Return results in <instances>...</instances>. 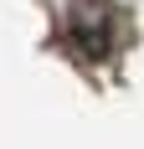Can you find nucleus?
Masks as SVG:
<instances>
[{
	"mask_svg": "<svg viewBox=\"0 0 144 149\" xmlns=\"http://www.w3.org/2000/svg\"><path fill=\"white\" fill-rule=\"evenodd\" d=\"M113 21L118 15L108 10V5H77V10L67 15V36H72V46H77L87 62H103L113 52Z\"/></svg>",
	"mask_w": 144,
	"mask_h": 149,
	"instance_id": "1",
	"label": "nucleus"
}]
</instances>
